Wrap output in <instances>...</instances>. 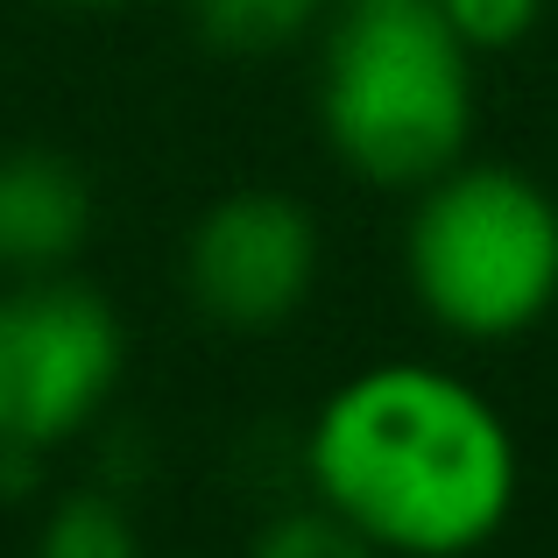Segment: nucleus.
I'll return each instance as SVG.
<instances>
[{
  "mask_svg": "<svg viewBox=\"0 0 558 558\" xmlns=\"http://www.w3.org/2000/svg\"><path fill=\"white\" fill-rule=\"evenodd\" d=\"M304 481L381 558H466L517 509V438L474 381L381 361L318 403Z\"/></svg>",
  "mask_w": 558,
  "mask_h": 558,
  "instance_id": "nucleus-1",
  "label": "nucleus"
},
{
  "mask_svg": "<svg viewBox=\"0 0 558 558\" xmlns=\"http://www.w3.org/2000/svg\"><path fill=\"white\" fill-rule=\"evenodd\" d=\"M318 135L361 184L417 191L474 135V50L438 0H332L318 28Z\"/></svg>",
  "mask_w": 558,
  "mask_h": 558,
  "instance_id": "nucleus-2",
  "label": "nucleus"
},
{
  "mask_svg": "<svg viewBox=\"0 0 558 558\" xmlns=\"http://www.w3.org/2000/svg\"><path fill=\"white\" fill-rule=\"evenodd\" d=\"M417 304L460 340H517L558 304V205L509 163H452L417 184L403 233Z\"/></svg>",
  "mask_w": 558,
  "mask_h": 558,
  "instance_id": "nucleus-3",
  "label": "nucleus"
},
{
  "mask_svg": "<svg viewBox=\"0 0 558 558\" xmlns=\"http://www.w3.org/2000/svg\"><path fill=\"white\" fill-rule=\"evenodd\" d=\"M121 368V312L85 276L36 269L0 290V446L50 460L113 403Z\"/></svg>",
  "mask_w": 558,
  "mask_h": 558,
  "instance_id": "nucleus-4",
  "label": "nucleus"
},
{
  "mask_svg": "<svg viewBox=\"0 0 558 558\" xmlns=\"http://www.w3.org/2000/svg\"><path fill=\"white\" fill-rule=\"evenodd\" d=\"M318 262H326V241H318L312 205L290 198V191L247 184V191L213 198L191 219L178 283L205 326L262 340V332L290 326L312 304Z\"/></svg>",
  "mask_w": 558,
  "mask_h": 558,
  "instance_id": "nucleus-5",
  "label": "nucleus"
},
{
  "mask_svg": "<svg viewBox=\"0 0 558 558\" xmlns=\"http://www.w3.org/2000/svg\"><path fill=\"white\" fill-rule=\"evenodd\" d=\"M93 233V184L57 149H14L0 163V262L14 276L71 269Z\"/></svg>",
  "mask_w": 558,
  "mask_h": 558,
  "instance_id": "nucleus-6",
  "label": "nucleus"
},
{
  "mask_svg": "<svg viewBox=\"0 0 558 558\" xmlns=\"http://www.w3.org/2000/svg\"><path fill=\"white\" fill-rule=\"evenodd\" d=\"M191 14V36L205 43L213 57H283L298 43H312L326 28L332 0H184Z\"/></svg>",
  "mask_w": 558,
  "mask_h": 558,
  "instance_id": "nucleus-7",
  "label": "nucleus"
},
{
  "mask_svg": "<svg viewBox=\"0 0 558 558\" xmlns=\"http://www.w3.org/2000/svg\"><path fill=\"white\" fill-rule=\"evenodd\" d=\"M36 558H142V531L107 488H71L43 509Z\"/></svg>",
  "mask_w": 558,
  "mask_h": 558,
  "instance_id": "nucleus-8",
  "label": "nucleus"
},
{
  "mask_svg": "<svg viewBox=\"0 0 558 558\" xmlns=\"http://www.w3.org/2000/svg\"><path fill=\"white\" fill-rule=\"evenodd\" d=\"M247 558H381V545H368L354 523L332 517V509L312 495L304 509H283V517L262 523Z\"/></svg>",
  "mask_w": 558,
  "mask_h": 558,
  "instance_id": "nucleus-9",
  "label": "nucleus"
},
{
  "mask_svg": "<svg viewBox=\"0 0 558 558\" xmlns=\"http://www.w3.org/2000/svg\"><path fill=\"white\" fill-rule=\"evenodd\" d=\"M446 8V22L460 28L466 50H517L523 36L537 28V14H545V0H438Z\"/></svg>",
  "mask_w": 558,
  "mask_h": 558,
  "instance_id": "nucleus-10",
  "label": "nucleus"
},
{
  "mask_svg": "<svg viewBox=\"0 0 558 558\" xmlns=\"http://www.w3.org/2000/svg\"><path fill=\"white\" fill-rule=\"evenodd\" d=\"M64 8H135V0H64Z\"/></svg>",
  "mask_w": 558,
  "mask_h": 558,
  "instance_id": "nucleus-11",
  "label": "nucleus"
}]
</instances>
